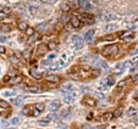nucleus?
<instances>
[{"label":"nucleus","instance_id":"nucleus-1","mask_svg":"<svg viewBox=\"0 0 138 129\" xmlns=\"http://www.w3.org/2000/svg\"><path fill=\"white\" fill-rule=\"evenodd\" d=\"M119 51V46L116 44H112V45H108L103 49V55L104 56H112V55L117 54Z\"/></svg>","mask_w":138,"mask_h":129},{"label":"nucleus","instance_id":"nucleus-2","mask_svg":"<svg viewBox=\"0 0 138 129\" xmlns=\"http://www.w3.org/2000/svg\"><path fill=\"white\" fill-rule=\"evenodd\" d=\"M48 50H49V46L47 44H39L37 46V54L39 56H43V55H45L48 53Z\"/></svg>","mask_w":138,"mask_h":129},{"label":"nucleus","instance_id":"nucleus-3","mask_svg":"<svg viewBox=\"0 0 138 129\" xmlns=\"http://www.w3.org/2000/svg\"><path fill=\"white\" fill-rule=\"evenodd\" d=\"M72 41L75 43V46L76 49H82L83 48V39L78 35H73L72 37Z\"/></svg>","mask_w":138,"mask_h":129},{"label":"nucleus","instance_id":"nucleus-4","mask_svg":"<svg viewBox=\"0 0 138 129\" xmlns=\"http://www.w3.org/2000/svg\"><path fill=\"white\" fill-rule=\"evenodd\" d=\"M120 38L121 39H124V40H130V39H132L133 38V32H131V31H125V32H121L120 33Z\"/></svg>","mask_w":138,"mask_h":129},{"label":"nucleus","instance_id":"nucleus-5","mask_svg":"<svg viewBox=\"0 0 138 129\" xmlns=\"http://www.w3.org/2000/svg\"><path fill=\"white\" fill-rule=\"evenodd\" d=\"M70 22H71V26H72L73 28L81 27V20H80L78 17H76V16H72L71 20H70Z\"/></svg>","mask_w":138,"mask_h":129},{"label":"nucleus","instance_id":"nucleus-6","mask_svg":"<svg viewBox=\"0 0 138 129\" xmlns=\"http://www.w3.org/2000/svg\"><path fill=\"white\" fill-rule=\"evenodd\" d=\"M78 5L84 10H90L92 9V5H90V3L88 0H78Z\"/></svg>","mask_w":138,"mask_h":129},{"label":"nucleus","instance_id":"nucleus-7","mask_svg":"<svg viewBox=\"0 0 138 129\" xmlns=\"http://www.w3.org/2000/svg\"><path fill=\"white\" fill-rule=\"evenodd\" d=\"M59 107H60V101L59 100H54V101L49 105V110L53 111V112H56L59 110Z\"/></svg>","mask_w":138,"mask_h":129},{"label":"nucleus","instance_id":"nucleus-8","mask_svg":"<svg viewBox=\"0 0 138 129\" xmlns=\"http://www.w3.org/2000/svg\"><path fill=\"white\" fill-rule=\"evenodd\" d=\"M51 119H53V116L50 115V116H45L44 118H42L41 121H39V125H48L49 123L51 122Z\"/></svg>","mask_w":138,"mask_h":129},{"label":"nucleus","instance_id":"nucleus-9","mask_svg":"<svg viewBox=\"0 0 138 129\" xmlns=\"http://www.w3.org/2000/svg\"><path fill=\"white\" fill-rule=\"evenodd\" d=\"M94 33H95V32H94L93 29H90V31H88L87 33L84 34V39H86V41H88V43H89V41L93 40V37H94Z\"/></svg>","mask_w":138,"mask_h":129},{"label":"nucleus","instance_id":"nucleus-10","mask_svg":"<svg viewBox=\"0 0 138 129\" xmlns=\"http://www.w3.org/2000/svg\"><path fill=\"white\" fill-rule=\"evenodd\" d=\"M23 89H25L26 91H28V93H39V91H41L39 88H37V87H31V85H25Z\"/></svg>","mask_w":138,"mask_h":129},{"label":"nucleus","instance_id":"nucleus-11","mask_svg":"<svg viewBox=\"0 0 138 129\" xmlns=\"http://www.w3.org/2000/svg\"><path fill=\"white\" fill-rule=\"evenodd\" d=\"M116 18H117L116 15L110 14V12H106V14L103 15V20H105V21H114V20H116Z\"/></svg>","mask_w":138,"mask_h":129},{"label":"nucleus","instance_id":"nucleus-12","mask_svg":"<svg viewBox=\"0 0 138 129\" xmlns=\"http://www.w3.org/2000/svg\"><path fill=\"white\" fill-rule=\"evenodd\" d=\"M81 18L80 20H83V21H86V22H89V23H93V16H90V15L88 14H82L81 16H80Z\"/></svg>","mask_w":138,"mask_h":129},{"label":"nucleus","instance_id":"nucleus-13","mask_svg":"<svg viewBox=\"0 0 138 129\" xmlns=\"http://www.w3.org/2000/svg\"><path fill=\"white\" fill-rule=\"evenodd\" d=\"M45 78H47L48 82H51V83H57V82H60V78L55 74H48Z\"/></svg>","mask_w":138,"mask_h":129},{"label":"nucleus","instance_id":"nucleus-14","mask_svg":"<svg viewBox=\"0 0 138 129\" xmlns=\"http://www.w3.org/2000/svg\"><path fill=\"white\" fill-rule=\"evenodd\" d=\"M114 117V113L112 112H105L103 116H102V121H111Z\"/></svg>","mask_w":138,"mask_h":129},{"label":"nucleus","instance_id":"nucleus-15","mask_svg":"<svg viewBox=\"0 0 138 129\" xmlns=\"http://www.w3.org/2000/svg\"><path fill=\"white\" fill-rule=\"evenodd\" d=\"M60 7H61V10L64 11V12H69L70 10H71V5H70L69 3H66V1H64Z\"/></svg>","mask_w":138,"mask_h":129},{"label":"nucleus","instance_id":"nucleus-16","mask_svg":"<svg viewBox=\"0 0 138 129\" xmlns=\"http://www.w3.org/2000/svg\"><path fill=\"white\" fill-rule=\"evenodd\" d=\"M22 56H23L26 60H29L31 56H32V50H31V49H26V50L22 53Z\"/></svg>","mask_w":138,"mask_h":129},{"label":"nucleus","instance_id":"nucleus-17","mask_svg":"<svg viewBox=\"0 0 138 129\" xmlns=\"http://www.w3.org/2000/svg\"><path fill=\"white\" fill-rule=\"evenodd\" d=\"M21 81H22V77L21 75H16L14 78H10V83L11 84H18Z\"/></svg>","mask_w":138,"mask_h":129},{"label":"nucleus","instance_id":"nucleus-18","mask_svg":"<svg viewBox=\"0 0 138 129\" xmlns=\"http://www.w3.org/2000/svg\"><path fill=\"white\" fill-rule=\"evenodd\" d=\"M29 73L33 75L35 79H41V78H42V74L39 73V72H38V71H35L34 68H33V69H31V71H29Z\"/></svg>","mask_w":138,"mask_h":129},{"label":"nucleus","instance_id":"nucleus-19","mask_svg":"<svg viewBox=\"0 0 138 129\" xmlns=\"http://www.w3.org/2000/svg\"><path fill=\"white\" fill-rule=\"evenodd\" d=\"M0 29H1V32H4V33H9V32H11V26H10V24H3V26L0 27Z\"/></svg>","mask_w":138,"mask_h":129},{"label":"nucleus","instance_id":"nucleus-20","mask_svg":"<svg viewBox=\"0 0 138 129\" xmlns=\"http://www.w3.org/2000/svg\"><path fill=\"white\" fill-rule=\"evenodd\" d=\"M17 27H18L20 31H25V32H26V29L28 28V24H27V22H20Z\"/></svg>","mask_w":138,"mask_h":129},{"label":"nucleus","instance_id":"nucleus-21","mask_svg":"<svg viewBox=\"0 0 138 129\" xmlns=\"http://www.w3.org/2000/svg\"><path fill=\"white\" fill-rule=\"evenodd\" d=\"M9 60H10V62H11L12 65H20V60H18V59H17L15 55L10 56V59H9Z\"/></svg>","mask_w":138,"mask_h":129},{"label":"nucleus","instance_id":"nucleus-22","mask_svg":"<svg viewBox=\"0 0 138 129\" xmlns=\"http://www.w3.org/2000/svg\"><path fill=\"white\" fill-rule=\"evenodd\" d=\"M104 82L106 83V85H109V87H110V85H112V84L115 83V78L111 75V77H108V78H106V79H105Z\"/></svg>","mask_w":138,"mask_h":129},{"label":"nucleus","instance_id":"nucleus-23","mask_svg":"<svg viewBox=\"0 0 138 129\" xmlns=\"http://www.w3.org/2000/svg\"><path fill=\"white\" fill-rule=\"evenodd\" d=\"M48 46H49V50H55L57 48V43L56 41H49Z\"/></svg>","mask_w":138,"mask_h":129},{"label":"nucleus","instance_id":"nucleus-24","mask_svg":"<svg viewBox=\"0 0 138 129\" xmlns=\"http://www.w3.org/2000/svg\"><path fill=\"white\" fill-rule=\"evenodd\" d=\"M84 101H86V104H87V105H89V106H92V107H94V106L97 105V102L94 101L93 99H90V97H88V99H86Z\"/></svg>","mask_w":138,"mask_h":129},{"label":"nucleus","instance_id":"nucleus-25","mask_svg":"<svg viewBox=\"0 0 138 129\" xmlns=\"http://www.w3.org/2000/svg\"><path fill=\"white\" fill-rule=\"evenodd\" d=\"M25 97L23 96H17L16 99H14V100H11V102H14L15 105H20L21 102H22V100H23Z\"/></svg>","mask_w":138,"mask_h":129},{"label":"nucleus","instance_id":"nucleus-26","mask_svg":"<svg viewBox=\"0 0 138 129\" xmlns=\"http://www.w3.org/2000/svg\"><path fill=\"white\" fill-rule=\"evenodd\" d=\"M28 11H29V12H31L32 15H35V14H37V11H38V7L29 5V6H28Z\"/></svg>","mask_w":138,"mask_h":129},{"label":"nucleus","instance_id":"nucleus-27","mask_svg":"<svg viewBox=\"0 0 138 129\" xmlns=\"http://www.w3.org/2000/svg\"><path fill=\"white\" fill-rule=\"evenodd\" d=\"M64 101L67 102V104L72 102V101H73V96H72V95H65V97H64Z\"/></svg>","mask_w":138,"mask_h":129},{"label":"nucleus","instance_id":"nucleus-28","mask_svg":"<svg viewBox=\"0 0 138 129\" xmlns=\"http://www.w3.org/2000/svg\"><path fill=\"white\" fill-rule=\"evenodd\" d=\"M127 84V81L126 79H122V81H120L117 83V89H121V88H124L125 85Z\"/></svg>","mask_w":138,"mask_h":129},{"label":"nucleus","instance_id":"nucleus-29","mask_svg":"<svg viewBox=\"0 0 138 129\" xmlns=\"http://www.w3.org/2000/svg\"><path fill=\"white\" fill-rule=\"evenodd\" d=\"M26 34H27L28 37H31V35H33L34 34V29L32 27H28L27 29H26Z\"/></svg>","mask_w":138,"mask_h":129},{"label":"nucleus","instance_id":"nucleus-30","mask_svg":"<svg viewBox=\"0 0 138 129\" xmlns=\"http://www.w3.org/2000/svg\"><path fill=\"white\" fill-rule=\"evenodd\" d=\"M115 28H116V24H108V26L105 27V31L110 32V31H114Z\"/></svg>","mask_w":138,"mask_h":129},{"label":"nucleus","instance_id":"nucleus-31","mask_svg":"<svg viewBox=\"0 0 138 129\" xmlns=\"http://www.w3.org/2000/svg\"><path fill=\"white\" fill-rule=\"evenodd\" d=\"M10 123H11V124H14V125H17V124L20 123V118H17V117H14V118L10 121Z\"/></svg>","mask_w":138,"mask_h":129},{"label":"nucleus","instance_id":"nucleus-32","mask_svg":"<svg viewBox=\"0 0 138 129\" xmlns=\"http://www.w3.org/2000/svg\"><path fill=\"white\" fill-rule=\"evenodd\" d=\"M127 115H128V116H134V115H137V110H136V109H130L128 111H127Z\"/></svg>","mask_w":138,"mask_h":129},{"label":"nucleus","instance_id":"nucleus-33","mask_svg":"<svg viewBox=\"0 0 138 129\" xmlns=\"http://www.w3.org/2000/svg\"><path fill=\"white\" fill-rule=\"evenodd\" d=\"M71 89H72V85H71V84H65L61 88V90L62 91H66V90H71Z\"/></svg>","mask_w":138,"mask_h":129},{"label":"nucleus","instance_id":"nucleus-34","mask_svg":"<svg viewBox=\"0 0 138 129\" xmlns=\"http://www.w3.org/2000/svg\"><path fill=\"white\" fill-rule=\"evenodd\" d=\"M22 113H23V115H32V112H31V109H29V107H25V109H23V111H22Z\"/></svg>","mask_w":138,"mask_h":129},{"label":"nucleus","instance_id":"nucleus-35","mask_svg":"<svg viewBox=\"0 0 138 129\" xmlns=\"http://www.w3.org/2000/svg\"><path fill=\"white\" fill-rule=\"evenodd\" d=\"M37 38H38V35H35V34L31 35V39H28V43H29V44H32L34 40H37Z\"/></svg>","mask_w":138,"mask_h":129},{"label":"nucleus","instance_id":"nucleus-36","mask_svg":"<svg viewBox=\"0 0 138 129\" xmlns=\"http://www.w3.org/2000/svg\"><path fill=\"white\" fill-rule=\"evenodd\" d=\"M35 109L37 110H39V111H43V110H44V104H37V105H35Z\"/></svg>","mask_w":138,"mask_h":129},{"label":"nucleus","instance_id":"nucleus-37","mask_svg":"<svg viewBox=\"0 0 138 129\" xmlns=\"http://www.w3.org/2000/svg\"><path fill=\"white\" fill-rule=\"evenodd\" d=\"M6 16H7L6 12H4V11H0V21L5 20V18H6Z\"/></svg>","mask_w":138,"mask_h":129},{"label":"nucleus","instance_id":"nucleus-38","mask_svg":"<svg viewBox=\"0 0 138 129\" xmlns=\"http://www.w3.org/2000/svg\"><path fill=\"white\" fill-rule=\"evenodd\" d=\"M0 107H3V109H7L9 107V104L6 101H0Z\"/></svg>","mask_w":138,"mask_h":129},{"label":"nucleus","instance_id":"nucleus-39","mask_svg":"<svg viewBox=\"0 0 138 129\" xmlns=\"http://www.w3.org/2000/svg\"><path fill=\"white\" fill-rule=\"evenodd\" d=\"M121 113H122V111H121L120 109L116 110V111L114 112V117H120V116H121Z\"/></svg>","mask_w":138,"mask_h":129},{"label":"nucleus","instance_id":"nucleus-40","mask_svg":"<svg viewBox=\"0 0 138 129\" xmlns=\"http://www.w3.org/2000/svg\"><path fill=\"white\" fill-rule=\"evenodd\" d=\"M92 74L93 75H99L100 74V69H93V71H92Z\"/></svg>","mask_w":138,"mask_h":129},{"label":"nucleus","instance_id":"nucleus-41","mask_svg":"<svg viewBox=\"0 0 138 129\" xmlns=\"http://www.w3.org/2000/svg\"><path fill=\"white\" fill-rule=\"evenodd\" d=\"M45 26H47V23H42V24L38 26V29H39V31H43V29H45Z\"/></svg>","mask_w":138,"mask_h":129},{"label":"nucleus","instance_id":"nucleus-42","mask_svg":"<svg viewBox=\"0 0 138 129\" xmlns=\"http://www.w3.org/2000/svg\"><path fill=\"white\" fill-rule=\"evenodd\" d=\"M114 39V35H106L104 37V40H112Z\"/></svg>","mask_w":138,"mask_h":129},{"label":"nucleus","instance_id":"nucleus-43","mask_svg":"<svg viewBox=\"0 0 138 129\" xmlns=\"http://www.w3.org/2000/svg\"><path fill=\"white\" fill-rule=\"evenodd\" d=\"M39 113H41V111H39V110H37V109H35V110H34V112H32V116H38V115H39Z\"/></svg>","mask_w":138,"mask_h":129},{"label":"nucleus","instance_id":"nucleus-44","mask_svg":"<svg viewBox=\"0 0 138 129\" xmlns=\"http://www.w3.org/2000/svg\"><path fill=\"white\" fill-rule=\"evenodd\" d=\"M12 94H14V93H11V91H10V93H9V91H5V93H3V95H4V96H11Z\"/></svg>","mask_w":138,"mask_h":129},{"label":"nucleus","instance_id":"nucleus-45","mask_svg":"<svg viewBox=\"0 0 138 129\" xmlns=\"http://www.w3.org/2000/svg\"><path fill=\"white\" fill-rule=\"evenodd\" d=\"M5 51H6V49L4 48V46H1V45H0V54H4Z\"/></svg>","mask_w":138,"mask_h":129},{"label":"nucleus","instance_id":"nucleus-46","mask_svg":"<svg viewBox=\"0 0 138 129\" xmlns=\"http://www.w3.org/2000/svg\"><path fill=\"white\" fill-rule=\"evenodd\" d=\"M53 59H55V55H54V54H51V55H49V57H48V60H53Z\"/></svg>","mask_w":138,"mask_h":129},{"label":"nucleus","instance_id":"nucleus-47","mask_svg":"<svg viewBox=\"0 0 138 129\" xmlns=\"http://www.w3.org/2000/svg\"><path fill=\"white\" fill-rule=\"evenodd\" d=\"M4 12H6V14H9L10 12V9H7V7H4V10H3Z\"/></svg>","mask_w":138,"mask_h":129},{"label":"nucleus","instance_id":"nucleus-48","mask_svg":"<svg viewBox=\"0 0 138 129\" xmlns=\"http://www.w3.org/2000/svg\"><path fill=\"white\" fill-rule=\"evenodd\" d=\"M43 1H44V3H54L55 0H43Z\"/></svg>","mask_w":138,"mask_h":129},{"label":"nucleus","instance_id":"nucleus-49","mask_svg":"<svg viewBox=\"0 0 138 129\" xmlns=\"http://www.w3.org/2000/svg\"><path fill=\"white\" fill-rule=\"evenodd\" d=\"M95 95H97L98 97H100V99H103V97H104V96L102 95V94H99V93H97V94H95Z\"/></svg>","mask_w":138,"mask_h":129},{"label":"nucleus","instance_id":"nucleus-50","mask_svg":"<svg viewBox=\"0 0 138 129\" xmlns=\"http://www.w3.org/2000/svg\"><path fill=\"white\" fill-rule=\"evenodd\" d=\"M6 40V38H5V37H1V38H0V41H5Z\"/></svg>","mask_w":138,"mask_h":129},{"label":"nucleus","instance_id":"nucleus-51","mask_svg":"<svg viewBox=\"0 0 138 129\" xmlns=\"http://www.w3.org/2000/svg\"><path fill=\"white\" fill-rule=\"evenodd\" d=\"M97 129H105V125H100V127H98Z\"/></svg>","mask_w":138,"mask_h":129},{"label":"nucleus","instance_id":"nucleus-52","mask_svg":"<svg viewBox=\"0 0 138 129\" xmlns=\"http://www.w3.org/2000/svg\"><path fill=\"white\" fill-rule=\"evenodd\" d=\"M133 54H138V48L136 49V50H134V53H133Z\"/></svg>","mask_w":138,"mask_h":129},{"label":"nucleus","instance_id":"nucleus-53","mask_svg":"<svg viewBox=\"0 0 138 129\" xmlns=\"http://www.w3.org/2000/svg\"><path fill=\"white\" fill-rule=\"evenodd\" d=\"M136 97H137V99H138V93H137V94H136Z\"/></svg>","mask_w":138,"mask_h":129},{"label":"nucleus","instance_id":"nucleus-54","mask_svg":"<svg viewBox=\"0 0 138 129\" xmlns=\"http://www.w3.org/2000/svg\"><path fill=\"white\" fill-rule=\"evenodd\" d=\"M9 129H16V128H15V127H12V128H9Z\"/></svg>","mask_w":138,"mask_h":129}]
</instances>
